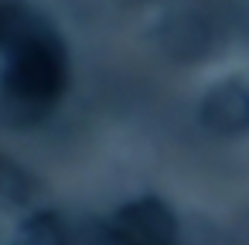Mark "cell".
Instances as JSON below:
<instances>
[{
    "label": "cell",
    "mask_w": 249,
    "mask_h": 245,
    "mask_svg": "<svg viewBox=\"0 0 249 245\" xmlns=\"http://www.w3.org/2000/svg\"><path fill=\"white\" fill-rule=\"evenodd\" d=\"M65 82H69L65 48L45 24L35 21L4 51L0 99L21 123H31L52 113V106L65 92Z\"/></svg>",
    "instance_id": "cell-1"
},
{
    "label": "cell",
    "mask_w": 249,
    "mask_h": 245,
    "mask_svg": "<svg viewBox=\"0 0 249 245\" xmlns=\"http://www.w3.org/2000/svg\"><path fill=\"white\" fill-rule=\"evenodd\" d=\"M178 225L160 201H133L116 211L106 228V245H174Z\"/></svg>",
    "instance_id": "cell-2"
},
{
    "label": "cell",
    "mask_w": 249,
    "mask_h": 245,
    "mask_svg": "<svg viewBox=\"0 0 249 245\" xmlns=\"http://www.w3.org/2000/svg\"><path fill=\"white\" fill-rule=\"evenodd\" d=\"M14 245H69V231L55 214H31L18 228Z\"/></svg>",
    "instance_id": "cell-3"
},
{
    "label": "cell",
    "mask_w": 249,
    "mask_h": 245,
    "mask_svg": "<svg viewBox=\"0 0 249 245\" xmlns=\"http://www.w3.org/2000/svg\"><path fill=\"white\" fill-rule=\"evenodd\" d=\"M35 194V180L14 160L0 153V204H28Z\"/></svg>",
    "instance_id": "cell-4"
},
{
    "label": "cell",
    "mask_w": 249,
    "mask_h": 245,
    "mask_svg": "<svg viewBox=\"0 0 249 245\" xmlns=\"http://www.w3.org/2000/svg\"><path fill=\"white\" fill-rule=\"evenodd\" d=\"M31 24H35V17L28 14L24 0H0V55H4Z\"/></svg>",
    "instance_id": "cell-5"
}]
</instances>
